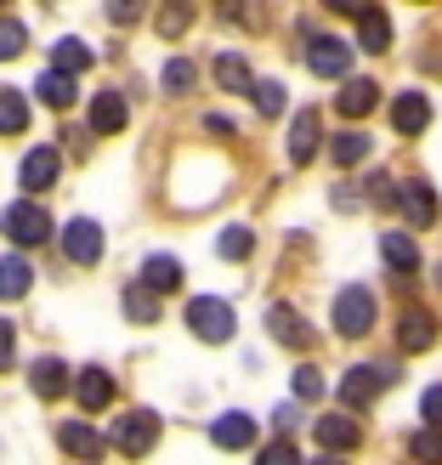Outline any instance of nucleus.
<instances>
[{"label": "nucleus", "instance_id": "7ed1b4c3", "mask_svg": "<svg viewBox=\"0 0 442 465\" xmlns=\"http://www.w3.org/2000/svg\"><path fill=\"white\" fill-rule=\"evenodd\" d=\"M159 431H165V426H159V414H153V409H131V414H120V420H113L108 443L120 449L125 460H142V454L159 443Z\"/></svg>", "mask_w": 442, "mask_h": 465}, {"label": "nucleus", "instance_id": "39448f33", "mask_svg": "<svg viewBox=\"0 0 442 465\" xmlns=\"http://www.w3.org/2000/svg\"><path fill=\"white\" fill-rule=\"evenodd\" d=\"M0 232H6L12 244H23V250H34V244L52 239V216H45L34 199H17V204L0 211Z\"/></svg>", "mask_w": 442, "mask_h": 465}, {"label": "nucleus", "instance_id": "b1692460", "mask_svg": "<svg viewBox=\"0 0 442 465\" xmlns=\"http://www.w3.org/2000/svg\"><path fill=\"white\" fill-rule=\"evenodd\" d=\"M380 255H386V267L398 272V278H408L414 267H420V250H414L408 232H386V239H380Z\"/></svg>", "mask_w": 442, "mask_h": 465}, {"label": "nucleus", "instance_id": "bb28decb", "mask_svg": "<svg viewBox=\"0 0 442 465\" xmlns=\"http://www.w3.org/2000/svg\"><path fill=\"white\" fill-rule=\"evenodd\" d=\"M34 97H40L45 108H68V103H74V74H57V68H45V74L34 80Z\"/></svg>", "mask_w": 442, "mask_h": 465}, {"label": "nucleus", "instance_id": "1a4fd4ad", "mask_svg": "<svg viewBox=\"0 0 442 465\" xmlns=\"http://www.w3.org/2000/svg\"><path fill=\"white\" fill-rule=\"evenodd\" d=\"M307 68H312L318 80H340L346 68H352V45L335 40V35H318V40L307 45Z\"/></svg>", "mask_w": 442, "mask_h": 465}, {"label": "nucleus", "instance_id": "f03ea898", "mask_svg": "<svg viewBox=\"0 0 442 465\" xmlns=\"http://www.w3.org/2000/svg\"><path fill=\"white\" fill-rule=\"evenodd\" d=\"M391 381H398V363H352V369L340 375L335 391H340V403H346V409H368Z\"/></svg>", "mask_w": 442, "mask_h": 465}, {"label": "nucleus", "instance_id": "423d86ee", "mask_svg": "<svg viewBox=\"0 0 442 465\" xmlns=\"http://www.w3.org/2000/svg\"><path fill=\"white\" fill-rule=\"evenodd\" d=\"M103 250H108V239H103V227L91 222V216H74L63 227V255L74 267H91V262H103Z\"/></svg>", "mask_w": 442, "mask_h": 465}, {"label": "nucleus", "instance_id": "aec40b11", "mask_svg": "<svg viewBox=\"0 0 442 465\" xmlns=\"http://www.w3.org/2000/svg\"><path fill=\"white\" fill-rule=\"evenodd\" d=\"M74 398H80V409H108L113 403V375L103 363H91L80 375V386H74Z\"/></svg>", "mask_w": 442, "mask_h": 465}, {"label": "nucleus", "instance_id": "f3484780", "mask_svg": "<svg viewBox=\"0 0 442 465\" xmlns=\"http://www.w3.org/2000/svg\"><path fill=\"white\" fill-rule=\"evenodd\" d=\"M318 136H323L318 114H312V108H300V114H295V125H290V165H312Z\"/></svg>", "mask_w": 442, "mask_h": 465}, {"label": "nucleus", "instance_id": "5701e85b", "mask_svg": "<svg viewBox=\"0 0 442 465\" xmlns=\"http://www.w3.org/2000/svg\"><path fill=\"white\" fill-rule=\"evenodd\" d=\"M375 153V136H363V131H340L335 143H329V159L340 171H352V165H363V159Z\"/></svg>", "mask_w": 442, "mask_h": 465}, {"label": "nucleus", "instance_id": "0eeeda50", "mask_svg": "<svg viewBox=\"0 0 442 465\" xmlns=\"http://www.w3.org/2000/svg\"><path fill=\"white\" fill-rule=\"evenodd\" d=\"M57 176H63V153L57 148H29V153H23V165H17V182L29 193L57 188Z\"/></svg>", "mask_w": 442, "mask_h": 465}, {"label": "nucleus", "instance_id": "6e6552de", "mask_svg": "<svg viewBox=\"0 0 442 465\" xmlns=\"http://www.w3.org/2000/svg\"><path fill=\"white\" fill-rule=\"evenodd\" d=\"M267 335H272L278 346H290V352H307V346H312V323L300 318L295 307H284V301H278V307H267Z\"/></svg>", "mask_w": 442, "mask_h": 465}, {"label": "nucleus", "instance_id": "393cba45", "mask_svg": "<svg viewBox=\"0 0 442 465\" xmlns=\"http://www.w3.org/2000/svg\"><path fill=\"white\" fill-rule=\"evenodd\" d=\"M358 45H363V52H386V45H391V17L380 6H363V17H358Z\"/></svg>", "mask_w": 442, "mask_h": 465}, {"label": "nucleus", "instance_id": "c9c22d12", "mask_svg": "<svg viewBox=\"0 0 442 465\" xmlns=\"http://www.w3.org/2000/svg\"><path fill=\"white\" fill-rule=\"evenodd\" d=\"M255 108H261V120H278V114H284V85L261 80V85H255Z\"/></svg>", "mask_w": 442, "mask_h": 465}, {"label": "nucleus", "instance_id": "72a5a7b5", "mask_svg": "<svg viewBox=\"0 0 442 465\" xmlns=\"http://www.w3.org/2000/svg\"><path fill=\"white\" fill-rule=\"evenodd\" d=\"M216 250L227 255V262H244V255L255 250V232H250V227H227L221 239H216Z\"/></svg>", "mask_w": 442, "mask_h": 465}, {"label": "nucleus", "instance_id": "4be33fe9", "mask_svg": "<svg viewBox=\"0 0 442 465\" xmlns=\"http://www.w3.org/2000/svg\"><path fill=\"white\" fill-rule=\"evenodd\" d=\"M34 284V267L23 255H0V301H23Z\"/></svg>", "mask_w": 442, "mask_h": 465}, {"label": "nucleus", "instance_id": "c756f323", "mask_svg": "<svg viewBox=\"0 0 442 465\" xmlns=\"http://www.w3.org/2000/svg\"><path fill=\"white\" fill-rule=\"evenodd\" d=\"M408 454L420 460V465H442V431L437 426H420V431L408 437Z\"/></svg>", "mask_w": 442, "mask_h": 465}, {"label": "nucleus", "instance_id": "f257e3e1", "mask_svg": "<svg viewBox=\"0 0 442 465\" xmlns=\"http://www.w3.org/2000/svg\"><path fill=\"white\" fill-rule=\"evenodd\" d=\"M182 318H188V330H193L204 346H221V341H232V330H239V318H232V307H227L221 295H193Z\"/></svg>", "mask_w": 442, "mask_h": 465}, {"label": "nucleus", "instance_id": "9b49d317", "mask_svg": "<svg viewBox=\"0 0 442 465\" xmlns=\"http://www.w3.org/2000/svg\"><path fill=\"white\" fill-rule=\"evenodd\" d=\"M312 437H318V449H329V454H352L363 443V426L352 420V414H323V420L312 426Z\"/></svg>", "mask_w": 442, "mask_h": 465}, {"label": "nucleus", "instance_id": "9d476101", "mask_svg": "<svg viewBox=\"0 0 442 465\" xmlns=\"http://www.w3.org/2000/svg\"><path fill=\"white\" fill-rule=\"evenodd\" d=\"M437 335H442V323H437L426 307H408V312L398 318V352H431Z\"/></svg>", "mask_w": 442, "mask_h": 465}, {"label": "nucleus", "instance_id": "cd10ccee", "mask_svg": "<svg viewBox=\"0 0 442 465\" xmlns=\"http://www.w3.org/2000/svg\"><path fill=\"white\" fill-rule=\"evenodd\" d=\"M52 68H57V74H80V68H91V45L74 40V35H63L52 45Z\"/></svg>", "mask_w": 442, "mask_h": 465}, {"label": "nucleus", "instance_id": "ea45409f", "mask_svg": "<svg viewBox=\"0 0 442 465\" xmlns=\"http://www.w3.org/2000/svg\"><path fill=\"white\" fill-rule=\"evenodd\" d=\"M17 358V330H12V318H0V369H12Z\"/></svg>", "mask_w": 442, "mask_h": 465}, {"label": "nucleus", "instance_id": "f8f14e48", "mask_svg": "<svg viewBox=\"0 0 442 465\" xmlns=\"http://www.w3.org/2000/svg\"><path fill=\"white\" fill-rule=\"evenodd\" d=\"M391 125H398V136H420L431 125V97H426V91H398V103H391Z\"/></svg>", "mask_w": 442, "mask_h": 465}, {"label": "nucleus", "instance_id": "37998d69", "mask_svg": "<svg viewBox=\"0 0 442 465\" xmlns=\"http://www.w3.org/2000/svg\"><path fill=\"white\" fill-rule=\"evenodd\" d=\"M312 465H340V460H335V454H323V460H312Z\"/></svg>", "mask_w": 442, "mask_h": 465}, {"label": "nucleus", "instance_id": "a878e982", "mask_svg": "<svg viewBox=\"0 0 442 465\" xmlns=\"http://www.w3.org/2000/svg\"><path fill=\"white\" fill-rule=\"evenodd\" d=\"M216 80H221V91H250V97H255V85H261L239 52H221V57H216Z\"/></svg>", "mask_w": 442, "mask_h": 465}, {"label": "nucleus", "instance_id": "473e14b6", "mask_svg": "<svg viewBox=\"0 0 442 465\" xmlns=\"http://www.w3.org/2000/svg\"><path fill=\"white\" fill-rule=\"evenodd\" d=\"M125 318H131V323H153V318H159V307H153V290L131 284V290H125Z\"/></svg>", "mask_w": 442, "mask_h": 465}, {"label": "nucleus", "instance_id": "4468645a", "mask_svg": "<svg viewBox=\"0 0 442 465\" xmlns=\"http://www.w3.org/2000/svg\"><path fill=\"white\" fill-rule=\"evenodd\" d=\"M29 386H34V398L57 403L63 391H68V363H63V358H34V363H29Z\"/></svg>", "mask_w": 442, "mask_h": 465}, {"label": "nucleus", "instance_id": "ddd939ff", "mask_svg": "<svg viewBox=\"0 0 442 465\" xmlns=\"http://www.w3.org/2000/svg\"><path fill=\"white\" fill-rule=\"evenodd\" d=\"M398 204H403L408 227H431V222H437V193H431V182H420V176H408V182H403Z\"/></svg>", "mask_w": 442, "mask_h": 465}, {"label": "nucleus", "instance_id": "c85d7f7f", "mask_svg": "<svg viewBox=\"0 0 442 465\" xmlns=\"http://www.w3.org/2000/svg\"><path fill=\"white\" fill-rule=\"evenodd\" d=\"M29 131V103L23 91H0V136H23Z\"/></svg>", "mask_w": 442, "mask_h": 465}, {"label": "nucleus", "instance_id": "7c9ffc66", "mask_svg": "<svg viewBox=\"0 0 442 465\" xmlns=\"http://www.w3.org/2000/svg\"><path fill=\"white\" fill-rule=\"evenodd\" d=\"M159 80H165V91H171V97H182V91H193L199 68H193V57H171V63H165V74H159Z\"/></svg>", "mask_w": 442, "mask_h": 465}, {"label": "nucleus", "instance_id": "20e7f679", "mask_svg": "<svg viewBox=\"0 0 442 465\" xmlns=\"http://www.w3.org/2000/svg\"><path fill=\"white\" fill-rule=\"evenodd\" d=\"M368 330H375V290H363V284H346L335 295V335L346 341H363Z\"/></svg>", "mask_w": 442, "mask_h": 465}, {"label": "nucleus", "instance_id": "6ab92c4d", "mask_svg": "<svg viewBox=\"0 0 442 465\" xmlns=\"http://www.w3.org/2000/svg\"><path fill=\"white\" fill-rule=\"evenodd\" d=\"M380 103V85L375 80H346L340 85V97H335V108H340V120H363L368 108Z\"/></svg>", "mask_w": 442, "mask_h": 465}, {"label": "nucleus", "instance_id": "2f4dec72", "mask_svg": "<svg viewBox=\"0 0 442 465\" xmlns=\"http://www.w3.org/2000/svg\"><path fill=\"white\" fill-rule=\"evenodd\" d=\"M153 29L165 35V40H182V35L193 29V6H165V12L153 17Z\"/></svg>", "mask_w": 442, "mask_h": 465}, {"label": "nucleus", "instance_id": "a19ab883", "mask_svg": "<svg viewBox=\"0 0 442 465\" xmlns=\"http://www.w3.org/2000/svg\"><path fill=\"white\" fill-rule=\"evenodd\" d=\"M204 131H211V136H232V120H221V114H211V120H204Z\"/></svg>", "mask_w": 442, "mask_h": 465}, {"label": "nucleus", "instance_id": "c03bdc74", "mask_svg": "<svg viewBox=\"0 0 442 465\" xmlns=\"http://www.w3.org/2000/svg\"><path fill=\"white\" fill-rule=\"evenodd\" d=\"M437 284H442V267H437Z\"/></svg>", "mask_w": 442, "mask_h": 465}, {"label": "nucleus", "instance_id": "a211bd4d", "mask_svg": "<svg viewBox=\"0 0 442 465\" xmlns=\"http://www.w3.org/2000/svg\"><path fill=\"white\" fill-rule=\"evenodd\" d=\"M136 284L153 290V295H171V290H182V262H176V255H148Z\"/></svg>", "mask_w": 442, "mask_h": 465}, {"label": "nucleus", "instance_id": "58836bf2", "mask_svg": "<svg viewBox=\"0 0 442 465\" xmlns=\"http://www.w3.org/2000/svg\"><path fill=\"white\" fill-rule=\"evenodd\" d=\"M420 414H426V426H437V431H442V386H426Z\"/></svg>", "mask_w": 442, "mask_h": 465}, {"label": "nucleus", "instance_id": "79ce46f5", "mask_svg": "<svg viewBox=\"0 0 442 465\" xmlns=\"http://www.w3.org/2000/svg\"><path fill=\"white\" fill-rule=\"evenodd\" d=\"M108 17H113V23H136V17H142V6H113Z\"/></svg>", "mask_w": 442, "mask_h": 465}, {"label": "nucleus", "instance_id": "e433bc0d", "mask_svg": "<svg viewBox=\"0 0 442 465\" xmlns=\"http://www.w3.org/2000/svg\"><path fill=\"white\" fill-rule=\"evenodd\" d=\"M255 465H300V454H295L290 437H278V443H267V449H261V460H255Z\"/></svg>", "mask_w": 442, "mask_h": 465}, {"label": "nucleus", "instance_id": "f704fd0d", "mask_svg": "<svg viewBox=\"0 0 442 465\" xmlns=\"http://www.w3.org/2000/svg\"><path fill=\"white\" fill-rule=\"evenodd\" d=\"M23 45H29V29H23L17 17H0V63H12Z\"/></svg>", "mask_w": 442, "mask_h": 465}, {"label": "nucleus", "instance_id": "dca6fc26", "mask_svg": "<svg viewBox=\"0 0 442 465\" xmlns=\"http://www.w3.org/2000/svg\"><path fill=\"white\" fill-rule=\"evenodd\" d=\"M125 120H131V108H125L120 91H97V103H91V131H97V136H120Z\"/></svg>", "mask_w": 442, "mask_h": 465}, {"label": "nucleus", "instance_id": "4c0bfd02", "mask_svg": "<svg viewBox=\"0 0 442 465\" xmlns=\"http://www.w3.org/2000/svg\"><path fill=\"white\" fill-rule=\"evenodd\" d=\"M318 391H323V375H318L312 363H300L295 369V398H318Z\"/></svg>", "mask_w": 442, "mask_h": 465}, {"label": "nucleus", "instance_id": "412c9836", "mask_svg": "<svg viewBox=\"0 0 442 465\" xmlns=\"http://www.w3.org/2000/svg\"><path fill=\"white\" fill-rule=\"evenodd\" d=\"M211 443L216 449H250L255 443V420L250 414H221V420L211 426Z\"/></svg>", "mask_w": 442, "mask_h": 465}, {"label": "nucleus", "instance_id": "2eb2a0df", "mask_svg": "<svg viewBox=\"0 0 442 465\" xmlns=\"http://www.w3.org/2000/svg\"><path fill=\"white\" fill-rule=\"evenodd\" d=\"M57 443L74 460H103V431L85 426V420H57Z\"/></svg>", "mask_w": 442, "mask_h": 465}]
</instances>
